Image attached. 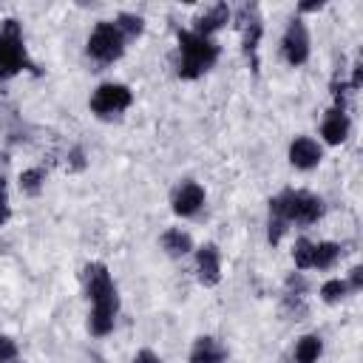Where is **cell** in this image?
I'll use <instances>...</instances> for the list:
<instances>
[{"instance_id": "20", "label": "cell", "mask_w": 363, "mask_h": 363, "mask_svg": "<svg viewBox=\"0 0 363 363\" xmlns=\"http://www.w3.org/2000/svg\"><path fill=\"white\" fill-rule=\"evenodd\" d=\"M312 250H315V244H312V241H306V238H298V241H295L292 255H295V267H298V269L312 267Z\"/></svg>"}, {"instance_id": "10", "label": "cell", "mask_w": 363, "mask_h": 363, "mask_svg": "<svg viewBox=\"0 0 363 363\" xmlns=\"http://www.w3.org/2000/svg\"><path fill=\"white\" fill-rule=\"evenodd\" d=\"M201 204H204V190H201L196 182H187V184H182V187L173 193V210H176L179 216H193Z\"/></svg>"}, {"instance_id": "19", "label": "cell", "mask_w": 363, "mask_h": 363, "mask_svg": "<svg viewBox=\"0 0 363 363\" xmlns=\"http://www.w3.org/2000/svg\"><path fill=\"white\" fill-rule=\"evenodd\" d=\"M43 179H45V173H43L40 167L26 170V173H20V187H23L28 196H37V193H40V187H43Z\"/></svg>"}, {"instance_id": "11", "label": "cell", "mask_w": 363, "mask_h": 363, "mask_svg": "<svg viewBox=\"0 0 363 363\" xmlns=\"http://www.w3.org/2000/svg\"><path fill=\"white\" fill-rule=\"evenodd\" d=\"M289 162H292L295 167H301V170L315 167V164L320 162V147H318V142H312V139H306V136L295 139V142L289 145Z\"/></svg>"}, {"instance_id": "2", "label": "cell", "mask_w": 363, "mask_h": 363, "mask_svg": "<svg viewBox=\"0 0 363 363\" xmlns=\"http://www.w3.org/2000/svg\"><path fill=\"white\" fill-rule=\"evenodd\" d=\"M179 51H182L179 77H184V79L201 77L218 60V45L201 34H193V31H179Z\"/></svg>"}, {"instance_id": "1", "label": "cell", "mask_w": 363, "mask_h": 363, "mask_svg": "<svg viewBox=\"0 0 363 363\" xmlns=\"http://www.w3.org/2000/svg\"><path fill=\"white\" fill-rule=\"evenodd\" d=\"M82 275H85V284H88V295L94 301L91 332L94 335H108L111 326H113V315L119 309V298H116L113 281H111L105 264H88Z\"/></svg>"}, {"instance_id": "23", "label": "cell", "mask_w": 363, "mask_h": 363, "mask_svg": "<svg viewBox=\"0 0 363 363\" xmlns=\"http://www.w3.org/2000/svg\"><path fill=\"white\" fill-rule=\"evenodd\" d=\"M133 363H162V360H159V357H156L150 349H142V352L136 354V360H133Z\"/></svg>"}, {"instance_id": "13", "label": "cell", "mask_w": 363, "mask_h": 363, "mask_svg": "<svg viewBox=\"0 0 363 363\" xmlns=\"http://www.w3.org/2000/svg\"><path fill=\"white\" fill-rule=\"evenodd\" d=\"M227 20H230V9H227L224 3H216V6H213L207 14L196 17V31H193V34H201V37H207V34H213L216 28H221Z\"/></svg>"}, {"instance_id": "4", "label": "cell", "mask_w": 363, "mask_h": 363, "mask_svg": "<svg viewBox=\"0 0 363 363\" xmlns=\"http://www.w3.org/2000/svg\"><path fill=\"white\" fill-rule=\"evenodd\" d=\"M23 68H34L26 57V45H23V34H20V23L14 17H9L0 28V79L14 77Z\"/></svg>"}, {"instance_id": "7", "label": "cell", "mask_w": 363, "mask_h": 363, "mask_svg": "<svg viewBox=\"0 0 363 363\" xmlns=\"http://www.w3.org/2000/svg\"><path fill=\"white\" fill-rule=\"evenodd\" d=\"M238 28L244 31V51L250 54L252 68H258L255 48H258V40H261V17H258V6L255 3H244L241 6V11H238Z\"/></svg>"}, {"instance_id": "24", "label": "cell", "mask_w": 363, "mask_h": 363, "mask_svg": "<svg viewBox=\"0 0 363 363\" xmlns=\"http://www.w3.org/2000/svg\"><path fill=\"white\" fill-rule=\"evenodd\" d=\"M349 286H352V289H360V286H363V269H360V267H354V269H352Z\"/></svg>"}, {"instance_id": "6", "label": "cell", "mask_w": 363, "mask_h": 363, "mask_svg": "<svg viewBox=\"0 0 363 363\" xmlns=\"http://www.w3.org/2000/svg\"><path fill=\"white\" fill-rule=\"evenodd\" d=\"M130 91L125 88V85H113V82H108V85H99L96 91H94V96H91V111L96 113V116H102V119H111V116H116V113H122L128 105H130Z\"/></svg>"}, {"instance_id": "21", "label": "cell", "mask_w": 363, "mask_h": 363, "mask_svg": "<svg viewBox=\"0 0 363 363\" xmlns=\"http://www.w3.org/2000/svg\"><path fill=\"white\" fill-rule=\"evenodd\" d=\"M346 289H349V286H346L343 281L335 278V281H326V284L320 286V295H323L326 303H335V301H340V298L346 295Z\"/></svg>"}, {"instance_id": "16", "label": "cell", "mask_w": 363, "mask_h": 363, "mask_svg": "<svg viewBox=\"0 0 363 363\" xmlns=\"http://www.w3.org/2000/svg\"><path fill=\"white\" fill-rule=\"evenodd\" d=\"M337 255H340V247H337V244H332V241H326V244H315V250H312V267H318V269H329V267L335 264Z\"/></svg>"}, {"instance_id": "12", "label": "cell", "mask_w": 363, "mask_h": 363, "mask_svg": "<svg viewBox=\"0 0 363 363\" xmlns=\"http://www.w3.org/2000/svg\"><path fill=\"white\" fill-rule=\"evenodd\" d=\"M320 133H323V139H326L329 145H340V142L346 139V133H349V119L343 116V111H340V108L329 111V116L323 119Z\"/></svg>"}, {"instance_id": "3", "label": "cell", "mask_w": 363, "mask_h": 363, "mask_svg": "<svg viewBox=\"0 0 363 363\" xmlns=\"http://www.w3.org/2000/svg\"><path fill=\"white\" fill-rule=\"evenodd\" d=\"M269 213L275 221H298V224H312L323 213V201L306 190H284L269 201Z\"/></svg>"}, {"instance_id": "9", "label": "cell", "mask_w": 363, "mask_h": 363, "mask_svg": "<svg viewBox=\"0 0 363 363\" xmlns=\"http://www.w3.org/2000/svg\"><path fill=\"white\" fill-rule=\"evenodd\" d=\"M196 264H199V281L204 286H216L218 278H221V258H218V250L213 244L201 247L199 255H196Z\"/></svg>"}, {"instance_id": "18", "label": "cell", "mask_w": 363, "mask_h": 363, "mask_svg": "<svg viewBox=\"0 0 363 363\" xmlns=\"http://www.w3.org/2000/svg\"><path fill=\"white\" fill-rule=\"evenodd\" d=\"M113 26L119 28V34H122V37H136V34H142V28H145L142 17H139V14H128V11H122V14L116 17V23H113Z\"/></svg>"}, {"instance_id": "27", "label": "cell", "mask_w": 363, "mask_h": 363, "mask_svg": "<svg viewBox=\"0 0 363 363\" xmlns=\"http://www.w3.org/2000/svg\"><path fill=\"white\" fill-rule=\"evenodd\" d=\"M9 363H17V360H9Z\"/></svg>"}, {"instance_id": "8", "label": "cell", "mask_w": 363, "mask_h": 363, "mask_svg": "<svg viewBox=\"0 0 363 363\" xmlns=\"http://www.w3.org/2000/svg\"><path fill=\"white\" fill-rule=\"evenodd\" d=\"M284 57L289 65H303L309 57V34L301 20H292L284 34Z\"/></svg>"}, {"instance_id": "15", "label": "cell", "mask_w": 363, "mask_h": 363, "mask_svg": "<svg viewBox=\"0 0 363 363\" xmlns=\"http://www.w3.org/2000/svg\"><path fill=\"white\" fill-rule=\"evenodd\" d=\"M162 247L170 252V255H184V252H190V235L187 233H182V230H167L164 235H162Z\"/></svg>"}, {"instance_id": "5", "label": "cell", "mask_w": 363, "mask_h": 363, "mask_svg": "<svg viewBox=\"0 0 363 363\" xmlns=\"http://www.w3.org/2000/svg\"><path fill=\"white\" fill-rule=\"evenodd\" d=\"M125 51V37L119 34V28L113 23H99L88 40V54L99 62H113L119 60Z\"/></svg>"}, {"instance_id": "22", "label": "cell", "mask_w": 363, "mask_h": 363, "mask_svg": "<svg viewBox=\"0 0 363 363\" xmlns=\"http://www.w3.org/2000/svg\"><path fill=\"white\" fill-rule=\"evenodd\" d=\"M14 357H17V346H14V340L0 337V363H9V360H14Z\"/></svg>"}, {"instance_id": "26", "label": "cell", "mask_w": 363, "mask_h": 363, "mask_svg": "<svg viewBox=\"0 0 363 363\" xmlns=\"http://www.w3.org/2000/svg\"><path fill=\"white\" fill-rule=\"evenodd\" d=\"M9 218V204H6V196H3V190H0V224Z\"/></svg>"}, {"instance_id": "14", "label": "cell", "mask_w": 363, "mask_h": 363, "mask_svg": "<svg viewBox=\"0 0 363 363\" xmlns=\"http://www.w3.org/2000/svg\"><path fill=\"white\" fill-rule=\"evenodd\" d=\"M224 349L218 346V340L213 337H199L193 352H190V363H221L224 360Z\"/></svg>"}, {"instance_id": "25", "label": "cell", "mask_w": 363, "mask_h": 363, "mask_svg": "<svg viewBox=\"0 0 363 363\" xmlns=\"http://www.w3.org/2000/svg\"><path fill=\"white\" fill-rule=\"evenodd\" d=\"M320 6H323V3H320V0H309V3H301V6H298V9H301V11H318V9H320Z\"/></svg>"}, {"instance_id": "17", "label": "cell", "mask_w": 363, "mask_h": 363, "mask_svg": "<svg viewBox=\"0 0 363 363\" xmlns=\"http://www.w3.org/2000/svg\"><path fill=\"white\" fill-rule=\"evenodd\" d=\"M320 337H315V335H306V337H301V343H298V349H295V363H315L318 360V354H320Z\"/></svg>"}]
</instances>
